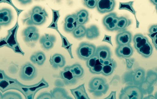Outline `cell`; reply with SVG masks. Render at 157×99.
Masks as SVG:
<instances>
[{
	"label": "cell",
	"mask_w": 157,
	"mask_h": 99,
	"mask_svg": "<svg viewBox=\"0 0 157 99\" xmlns=\"http://www.w3.org/2000/svg\"><path fill=\"white\" fill-rule=\"evenodd\" d=\"M96 47L94 45L87 43L80 44L76 50V53L79 59L87 61L94 56L96 52Z\"/></svg>",
	"instance_id": "obj_1"
},
{
	"label": "cell",
	"mask_w": 157,
	"mask_h": 99,
	"mask_svg": "<svg viewBox=\"0 0 157 99\" xmlns=\"http://www.w3.org/2000/svg\"><path fill=\"white\" fill-rule=\"evenodd\" d=\"M19 75L20 77L23 80H32L36 76V70L33 64L27 63L22 67Z\"/></svg>",
	"instance_id": "obj_2"
},
{
	"label": "cell",
	"mask_w": 157,
	"mask_h": 99,
	"mask_svg": "<svg viewBox=\"0 0 157 99\" xmlns=\"http://www.w3.org/2000/svg\"><path fill=\"white\" fill-rule=\"evenodd\" d=\"M141 91L135 86H128L124 89V93L121 95V99H142Z\"/></svg>",
	"instance_id": "obj_3"
},
{
	"label": "cell",
	"mask_w": 157,
	"mask_h": 99,
	"mask_svg": "<svg viewBox=\"0 0 157 99\" xmlns=\"http://www.w3.org/2000/svg\"><path fill=\"white\" fill-rule=\"evenodd\" d=\"M115 5V2L113 0H98L96 7L100 14H105L113 11Z\"/></svg>",
	"instance_id": "obj_4"
},
{
	"label": "cell",
	"mask_w": 157,
	"mask_h": 99,
	"mask_svg": "<svg viewBox=\"0 0 157 99\" xmlns=\"http://www.w3.org/2000/svg\"><path fill=\"white\" fill-rule=\"evenodd\" d=\"M116 54L118 57L128 58L132 56L133 49L130 44L120 45L116 49Z\"/></svg>",
	"instance_id": "obj_5"
},
{
	"label": "cell",
	"mask_w": 157,
	"mask_h": 99,
	"mask_svg": "<svg viewBox=\"0 0 157 99\" xmlns=\"http://www.w3.org/2000/svg\"><path fill=\"white\" fill-rule=\"evenodd\" d=\"M116 40L118 46L130 44L132 41V35L128 31H123L117 35Z\"/></svg>",
	"instance_id": "obj_6"
},
{
	"label": "cell",
	"mask_w": 157,
	"mask_h": 99,
	"mask_svg": "<svg viewBox=\"0 0 157 99\" xmlns=\"http://www.w3.org/2000/svg\"><path fill=\"white\" fill-rule=\"evenodd\" d=\"M95 56L99 60L104 61L111 58V51L108 46H99L96 48Z\"/></svg>",
	"instance_id": "obj_7"
},
{
	"label": "cell",
	"mask_w": 157,
	"mask_h": 99,
	"mask_svg": "<svg viewBox=\"0 0 157 99\" xmlns=\"http://www.w3.org/2000/svg\"><path fill=\"white\" fill-rule=\"evenodd\" d=\"M12 19V13L9 9L4 8L0 10V25H8Z\"/></svg>",
	"instance_id": "obj_8"
},
{
	"label": "cell",
	"mask_w": 157,
	"mask_h": 99,
	"mask_svg": "<svg viewBox=\"0 0 157 99\" xmlns=\"http://www.w3.org/2000/svg\"><path fill=\"white\" fill-rule=\"evenodd\" d=\"M133 2H120V6L118 9L119 10H125L126 11H128L130 12V13L132 14L135 16V18L136 20V27L139 28V22L137 20V18H136V11L134 9L133 7Z\"/></svg>",
	"instance_id": "obj_9"
},
{
	"label": "cell",
	"mask_w": 157,
	"mask_h": 99,
	"mask_svg": "<svg viewBox=\"0 0 157 99\" xmlns=\"http://www.w3.org/2000/svg\"><path fill=\"white\" fill-rule=\"evenodd\" d=\"M2 99H25L23 95L16 90H8L2 94Z\"/></svg>",
	"instance_id": "obj_10"
},
{
	"label": "cell",
	"mask_w": 157,
	"mask_h": 99,
	"mask_svg": "<svg viewBox=\"0 0 157 99\" xmlns=\"http://www.w3.org/2000/svg\"><path fill=\"white\" fill-rule=\"evenodd\" d=\"M138 53L143 57L148 58L151 56L153 52V47L150 42L137 50Z\"/></svg>",
	"instance_id": "obj_11"
},
{
	"label": "cell",
	"mask_w": 157,
	"mask_h": 99,
	"mask_svg": "<svg viewBox=\"0 0 157 99\" xmlns=\"http://www.w3.org/2000/svg\"><path fill=\"white\" fill-rule=\"evenodd\" d=\"M130 24V21L128 19L124 16H121L118 19V22L117 24L116 31H125Z\"/></svg>",
	"instance_id": "obj_12"
},
{
	"label": "cell",
	"mask_w": 157,
	"mask_h": 99,
	"mask_svg": "<svg viewBox=\"0 0 157 99\" xmlns=\"http://www.w3.org/2000/svg\"><path fill=\"white\" fill-rule=\"evenodd\" d=\"M31 20L33 24L35 25H41L46 20V16L44 14L32 13L31 16Z\"/></svg>",
	"instance_id": "obj_13"
},
{
	"label": "cell",
	"mask_w": 157,
	"mask_h": 99,
	"mask_svg": "<svg viewBox=\"0 0 157 99\" xmlns=\"http://www.w3.org/2000/svg\"><path fill=\"white\" fill-rule=\"evenodd\" d=\"M69 68L72 74L75 78H80L84 75V70L80 64H75Z\"/></svg>",
	"instance_id": "obj_14"
},
{
	"label": "cell",
	"mask_w": 157,
	"mask_h": 99,
	"mask_svg": "<svg viewBox=\"0 0 157 99\" xmlns=\"http://www.w3.org/2000/svg\"><path fill=\"white\" fill-rule=\"evenodd\" d=\"M116 66V63L114 60H113L111 63L103 65L101 74H102L105 76L111 75L115 68Z\"/></svg>",
	"instance_id": "obj_15"
},
{
	"label": "cell",
	"mask_w": 157,
	"mask_h": 99,
	"mask_svg": "<svg viewBox=\"0 0 157 99\" xmlns=\"http://www.w3.org/2000/svg\"><path fill=\"white\" fill-rule=\"evenodd\" d=\"M52 95L54 99H73L66 93L65 90L61 89H55Z\"/></svg>",
	"instance_id": "obj_16"
},
{
	"label": "cell",
	"mask_w": 157,
	"mask_h": 99,
	"mask_svg": "<svg viewBox=\"0 0 157 99\" xmlns=\"http://www.w3.org/2000/svg\"><path fill=\"white\" fill-rule=\"evenodd\" d=\"M52 60L54 64L60 68H63L66 64L65 58L60 54H58V53L55 54L52 56Z\"/></svg>",
	"instance_id": "obj_17"
},
{
	"label": "cell",
	"mask_w": 157,
	"mask_h": 99,
	"mask_svg": "<svg viewBox=\"0 0 157 99\" xmlns=\"http://www.w3.org/2000/svg\"><path fill=\"white\" fill-rule=\"evenodd\" d=\"M99 35L98 29L95 26H93L86 30V35L87 38L90 39L97 38Z\"/></svg>",
	"instance_id": "obj_18"
},
{
	"label": "cell",
	"mask_w": 157,
	"mask_h": 99,
	"mask_svg": "<svg viewBox=\"0 0 157 99\" xmlns=\"http://www.w3.org/2000/svg\"><path fill=\"white\" fill-rule=\"evenodd\" d=\"M103 67V61L98 59L96 65L93 68L90 69V72L94 74H101L102 71Z\"/></svg>",
	"instance_id": "obj_19"
},
{
	"label": "cell",
	"mask_w": 157,
	"mask_h": 99,
	"mask_svg": "<svg viewBox=\"0 0 157 99\" xmlns=\"http://www.w3.org/2000/svg\"><path fill=\"white\" fill-rule=\"evenodd\" d=\"M103 79L99 77H95L91 81L90 83V87L93 89H97L101 84H104Z\"/></svg>",
	"instance_id": "obj_20"
},
{
	"label": "cell",
	"mask_w": 157,
	"mask_h": 99,
	"mask_svg": "<svg viewBox=\"0 0 157 99\" xmlns=\"http://www.w3.org/2000/svg\"><path fill=\"white\" fill-rule=\"evenodd\" d=\"M116 16H117L116 14L115 13H114L109 14L105 16L103 20V23L104 25L106 27L110 23H111Z\"/></svg>",
	"instance_id": "obj_21"
},
{
	"label": "cell",
	"mask_w": 157,
	"mask_h": 99,
	"mask_svg": "<svg viewBox=\"0 0 157 99\" xmlns=\"http://www.w3.org/2000/svg\"><path fill=\"white\" fill-rule=\"evenodd\" d=\"M78 26L76 22L75 23H68L65 22L64 24V30L67 32L71 33Z\"/></svg>",
	"instance_id": "obj_22"
},
{
	"label": "cell",
	"mask_w": 157,
	"mask_h": 99,
	"mask_svg": "<svg viewBox=\"0 0 157 99\" xmlns=\"http://www.w3.org/2000/svg\"><path fill=\"white\" fill-rule=\"evenodd\" d=\"M118 19H119L118 17H117V16H116L115 18H114L113 21L105 27L108 31H116L117 24V22H118Z\"/></svg>",
	"instance_id": "obj_23"
},
{
	"label": "cell",
	"mask_w": 157,
	"mask_h": 99,
	"mask_svg": "<svg viewBox=\"0 0 157 99\" xmlns=\"http://www.w3.org/2000/svg\"><path fill=\"white\" fill-rule=\"evenodd\" d=\"M98 60V58L96 56L92 57L90 58L86 61V64L87 68L89 69L92 68L96 65L97 63V61Z\"/></svg>",
	"instance_id": "obj_24"
},
{
	"label": "cell",
	"mask_w": 157,
	"mask_h": 99,
	"mask_svg": "<svg viewBox=\"0 0 157 99\" xmlns=\"http://www.w3.org/2000/svg\"><path fill=\"white\" fill-rule=\"evenodd\" d=\"M46 57L44 53L42 52H38L36 56V61L38 64L42 65L44 62Z\"/></svg>",
	"instance_id": "obj_25"
},
{
	"label": "cell",
	"mask_w": 157,
	"mask_h": 99,
	"mask_svg": "<svg viewBox=\"0 0 157 99\" xmlns=\"http://www.w3.org/2000/svg\"><path fill=\"white\" fill-rule=\"evenodd\" d=\"M84 5L90 9H94L97 5V0H86L84 1Z\"/></svg>",
	"instance_id": "obj_26"
},
{
	"label": "cell",
	"mask_w": 157,
	"mask_h": 99,
	"mask_svg": "<svg viewBox=\"0 0 157 99\" xmlns=\"http://www.w3.org/2000/svg\"><path fill=\"white\" fill-rule=\"evenodd\" d=\"M36 99H54L52 94L48 92L41 93Z\"/></svg>",
	"instance_id": "obj_27"
},
{
	"label": "cell",
	"mask_w": 157,
	"mask_h": 99,
	"mask_svg": "<svg viewBox=\"0 0 157 99\" xmlns=\"http://www.w3.org/2000/svg\"><path fill=\"white\" fill-rule=\"evenodd\" d=\"M148 39L146 37L144 36L143 39L140 40L139 43H138L135 44H134V47L137 50H138V49L142 47V46H144L147 43H148Z\"/></svg>",
	"instance_id": "obj_28"
},
{
	"label": "cell",
	"mask_w": 157,
	"mask_h": 99,
	"mask_svg": "<svg viewBox=\"0 0 157 99\" xmlns=\"http://www.w3.org/2000/svg\"><path fill=\"white\" fill-rule=\"evenodd\" d=\"M75 15H76V18L88 19V13L86 10H80Z\"/></svg>",
	"instance_id": "obj_29"
},
{
	"label": "cell",
	"mask_w": 157,
	"mask_h": 99,
	"mask_svg": "<svg viewBox=\"0 0 157 99\" xmlns=\"http://www.w3.org/2000/svg\"><path fill=\"white\" fill-rule=\"evenodd\" d=\"M76 16L75 14L67 15L65 19V22L68 23H75L76 22Z\"/></svg>",
	"instance_id": "obj_30"
},
{
	"label": "cell",
	"mask_w": 157,
	"mask_h": 99,
	"mask_svg": "<svg viewBox=\"0 0 157 99\" xmlns=\"http://www.w3.org/2000/svg\"><path fill=\"white\" fill-rule=\"evenodd\" d=\"M144 72L142 71V70H139L136 73L135 75L134 76L135 80L137 81L138 79V81H140L144 77Z\"/></svg>",
	"instance_id": "obj_31"
},
{
	"label": "cell",
	"mask_w": 157,
	"mask_h": 99,
	"mask_svg": "<svg viewBox=\"0 0 157 99\" xmlns=\"http://www.w3.org/2000/svg\"><path fill=\"white\" fill-rule=\"evenodd\" d=\"M43 46L46 49H50L54 46V43L50 39L45 40L43 43Z\"/></svg>",
	"instance_id": "obj_32"
},
{
	"label": "cell",
	"mask_w": 157,
	"mask_h": 99,
	"mask_svg": "<svg viewBox=\"0 0 157 99\" xmlns=\"http://www.w3.org/2000/svg\"><path fill=\"white\" fill-rule=\"evenodd\" d=\"M72 34L73 35L74 37L76 39H80L83 38V35L81 34V33L80 31L77 28H75L73 31L72 32Z\"/></svg>",
	"instance_id": "obj_33"
},
{
	"label": "cell",
	"mask_w": 157,
	"mask_h": 99,
	"mask_svg": "<svg viewBox=\"0 0 157 99\" xmlns=\"http://www.w3.org/2000/svg\"><path fill=\"white\" fill-rule=\"evenodd\" d=\"M143 37H144V36H143L142 34H136V35L134 36L133 39V41L134 44L139 43V42L143 39Z\"/></svg>",
	"instance_id": "obj_34"
},
{
	"label": "cell",
	"mask_w": 157,
	"mask_h": 99,
	"mask_svg": "<svg viewBox=\"0 0 157 99\" xmlns=\"http://www.w3.org/2000/svg\"><path fill=\"white\" fill-rule=\"evenodd\" d=\"M88 19L76 18V22L78 25H83L88 21Z\"/></svg>",
	"instance_id": "obj_35"
},
{
	"label": "cell",
	"mask_w": 157,
	"mask_h": 99,
	"mask_svg": "<svg viewBox=\"0 0 157 99\" xmlns=\"http://www.w3.org/2000/svg\"><path fill=\"white\" fill-rule=\"evenodd\" d=\"M77 28L79 30L81 34L83 35V37H85L86 35V29L85 27L83 25H78Z\"/></svg>",
	"instance_id": "obj_36"
},
{
	"label": "cell",
	"mask_w": 157,
	"mask_h": 99,
	"mask_svg": "<svg viewBox=\"0 0 157 99\" xmlns=\"http://www.w3.org/2000/svg\"><path fill=\"white\" fill-rule=\"evenodd\" d=\"M102 42H107V43L110 44L112 46H113L112 41H111V36H109V35H105L104 39L102 40Z\"/></svg>",
	"instance_id": "obj_37"
},
{
	"label": "cell",
	"mask_w": 157,
	"mask_h": 99,
	"mask_svg": "<svg viewBox=\"0 0 157 99\" xmlns=\"http://www.w3.org/2000/svg\"><path fill=\"white\" fill-rule=\"evenodd\" d=\"M150 34H152L157 32V26L156 25L151 26L148 30Z\"/></svg>",
	"instance_id": "obj_38"
},
{
	"label": "cell",
	"mask_w": 157,
	"mask_h": 99,
	"mask_svg": "<svg viewBox=\"0 0 157 99\" xmlns=\"http://www.w3.org/2000/svg\"><path fill=\"white\" fill-rule=\"evenodd\" d=\"M43 12L42 9L40 7L36 6L33 8V13H41Z\"/></svg>",
	"instance_id": "obj_39"
},
{
	"label": "cell",
	"mask_w": 157,
	"mask_h": 99,
	"mask_svg": "<svg viewBox=\"0 0 157 99\" xmlns=\"http://www.w3.org/2000/svg\"><path fill=\"white\" fill-rule=\"evenodd\" d=\"M54 21L56 22L58 20V18H59V13H58V11H54Z\"/></svg>",
	"instance_id": "obj_40"
},
{
	"label": "cell",
	"mask_w": 157,
	"mask_h": 99,
	"mask_svg": "<svg viewBox=\"0 0 157 99\" xmlns=\"http://www.w3.org/2000/svg\"><path fill=\"white\" fill-rule=\"evenodd\" d=\"M148 36L151 38V39H153L155 38L156 37H157V32L155 33H152V34H148Z\"/></svg>",
	"instance_id": "obj_41"
},
{
	"label": "cell",
	"mask_w": 157,
	"mask_h": 99,
	"mask_svg": "<svg viewBox=\"0 0 157 99\" xmlns=\"http://www.w3.org/2000/svg\"><path fill=\"white\" fill-rule=\"evenodd\" d=\"M105 99H116L115 93H112L108 98Z\"/></svg>",
	"instance_id": "obj_42"
},
{
	"label": "cell",
	"mask_w": 157,
	"mask_h": 99,
	"mask_svg": "<svg viewBox=\"0 0 157 99\" xmlns=\"http://www.w3.org/2000/svg\"><path fill=\"white\" fill-rule=\"evenodd\" d=\"M152 41L153 44L154 45V46H155L156 49H157V37H156L155 38L153 39H152Z\"/></svg>",
	"instance_id": "obj_43"
},
{
	"label": "cell",
	"mask_w": 157,
	"mask_h": 99,
	"mask_svg": "<svg viewBox=\"0 0 157 99\" xmlns=\"http://www.w3.org/2000/svg\"><path fill=\"white\" fill-rule=\"evenodd\" d=\"M127 67H128V68H131L133 65V64L132 63H131V62H130V61L128 60H127Z\"/></svg>",
	"instance_id": "obj_44"
},
{
	"label": "cell",
	"mask_w": 157,
	"mask_h": 99,
	"mask_svg": "<svg viewBox=\"0 0 157 99\" xmlns=\"http://www.w3.org/2000/svg\"><path fill=\"white\" fill-rule=\"evenodd\" d=\"M143 99H156L154 96L152 95H149V96H147V97H145Z\"/></svg>",
	"instance_id": "obj_45"
},
{
	"label": "cell",
	"mask_w": 157,
	"mask_h": 99,
	"mask_svg": "<svg viewBox=\"0 0 157 99\" xmlns=\"http://www.w3.org/2000/svg\"><path fill=\"white\" fill-rule=\"evenodd\" d=\"M151 2H152L153 5H155V6H157V0H153V1H151Z\"/></svg>",
	"instance_id": "obj_46"
},
{
	"label": "cell",
	"mask_w": 157,
	"mask_h": 99,
	"mask_svg": "<svg viewBox=\"0 0 157 99\" xmlns=\"http://www.w3.org/2000/svg\"><path fill=\"white\" fill-rule=\"evenodd\" d=\"M2 93L1 91H0V99H2Z\"/></svg>",
	"instance_id": "obj_47"
},
{
	"label": "cell",
	"mask_w": 157,
	"mask_h": 99,
	"mask_svg": "<svg viewBox=\"0 0 157 99\" xmlns=\"http://www.w3.org/2000/svg\"><path fill=\"white\" fill-rule=\"evenodd\" d=\"M0 27H1V25H0Z\"/></svg>",
	"instance_id": "obj_48"
}]
</instances>
